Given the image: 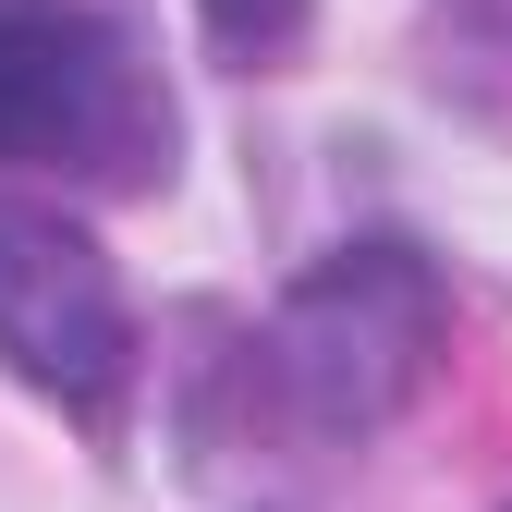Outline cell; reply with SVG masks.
I'll return each mask as SVG.
<instances>
[{"instance_id":"cell-4","label":"cell","mask_w":512,"mask_h":512,"mask_svg":"<svg viewBox=\"0 0 512 512\" xmlns=\"http://www.w3.org/2000/svg\"><path fill=\"white\" fill-rule=\"evenodd\" d=\"M196 13H208V49L256 74V61H281V49L305 37V13H317V0H196Z\"/></svg>"},{"instance_id":"cell-2","label":"cell","mask_w":512,"mask_h":512,"mask_svg":"<svg viewBox=\"0 0 512 512\" xmlns=\"http://www.w3.org/2000/svg\"><path fill=\"white\" fill-rule=\"evenodd\" d=\"M0 171L61 183L171 171V98L98 0H0Z\"/></svg>"},{"instance_id":"cell-1","label":"cell","mask_w":512,"mask_h":512,"mask_svg":"<svg viewBox=\"0 0 512 512\" xmlns=\"http://www.w3.org/2000/svg\"><path fill=\"white\" fill-rule=\"evenodd\" d=\"M452 330V293L415 244H342L330 269H305L269 317V403L305 439H378Z\"/></svg>"},{"instance_id":"cell-3","label":"cell","mask_w":512,"mask_h":512,"mask_svg":"<svg viewBox=\"0 0 512 512\" xmlns=\"http://www.w3.org/2000/svg\"><path fill=\"white\" fill-rule=\"evenodd\" d=\"M0 366L74 415H110V391L135 378L122 269L98 256L86 220H61L37 196H0Z\"/></svg>"}]
</instances>
